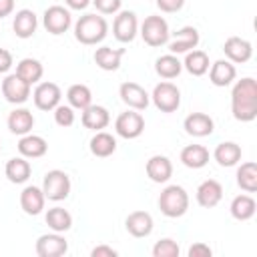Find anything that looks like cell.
I'll return each mask as SVG.
<instances>
[{
    "instance_id": "1",
    "label": "cell",
    "mask_w": 257,
    "mask_h": 257,
    "mask_svg": "<svg viewBox=\"0 0 257 257\" xmlns=\"http://www.w3.org/2000/svg\"><path fill=\"white\" fill-rule=\"evenodd\" d=\"M231 112L235 120L251 122L257 116V82L251 76H245L235 82L231 90Z\"/></svg>"
},
{
    "instance_id": "2",
    "label": "cell",
    "mask_w": 257,
    "mask_h": 257,
    "mask_svg": "<svg viewBox=\"0 0 257 257\" xmlns=\"http://www.w3.org/2000/svg\"><path fill=\"white\" fill-rule=\"evenodd\" d=\"M108 22L100 14H84L74 22V38L84 46H94L106 38Z\"/></svg>"
},
{
    "instance_id": "3",
    "label": "cell",
    "mask_w": 257,
    "mask_h": 257,
    "mask_svg": "<svg viewBox=\"0 0 257 257\" xmlns=\"http://www.w3.org/2000/svg\"><path fill=\"white\" fill-rule=\"evenodd\" d=\"M159 209L165 217L177 219L183 217L189 209V195L181 185H169L159 195Z\"/></svg>"
},
{
    "instance_id": "4",
    "label": "cell",
    "mask_w": 257,
    "mask_h": 257,
    "mask_svg": "<svg viewBox=\"0 0 257 257\" xmlns=\"http://www.w3.org/2000/svg\"><path fill=\"white\" fill-rule=\"evenodd\" d=\"M139 34H141V38L145 40V44H149V46H153V48L167 44L169 38H171L169 24H167V20H165L163 16H159V14L147 16V18L143 20V24H141V32H139Z\"/></svg>"
},
{
    "instance_id": "5",
    "label": "cell",
    "mask_w": 257,
    "mask_h": 257,
    "mask_svg": "<svg viewBox=\"0 0 257 257\" xmlns=\"http://www.w3.org/2000/svg\"><path fill=\"white\" fill-rule=\"evenodd\" d=\"M70 177L60 171V169H52L44 175V181H42V193L48 201H64L68 195H70Z\"/></svg>"
},
{
    "instance_id": "6",
    "label": "cell",
    "mask_w": 257,
    "mask_h": 257,
    "mask_svg": "<svg viewBox=\"0 0 257 257\" xmlns=\"http://www.w3.org/2000/svg\"><path fill=\"white\" fill-rule=\"evenodd\" d=\"M155 106L161 110V112H175L179 106H181V90L177 88V84L169 82V80H163L159 82L155 88H153V94H151Z\"/></svg>"
},
{
    "instance_id": "7",
    "label": "cell",
    "mask_w": 257,
    "mask_h": 257,
    "mask_svg": "<svg viewBox=\"0 0 257 257\" xmlns=\"http://www.w3.org/2000/svg\"><path fill=\"white\" fill-rule=\"evenodd\" d=\"M42 26L46 28L48 34L60 36L72 26V14L64 6H58V4L48 6L44 10V14H42Z\"/></svg>"
},
{
    "instance_id": "8",
    "label": "cell",
    "mask_w": 257,
    "mask_h": 257,
    "mask_svg": "<svg viewBox=\"0 0 257 257\" xmlns=\"http://www.w3.org/2000/svg\"><path fill=\"white\" fill-rule=\"evenodd\" d=\"M112 34L118 42H133L139 34V18L133 10H118L112 22Z\"/></svg>"
},
{
    "instance_id": "9",
    "label": "cell",
    "mask_w": 257,
    "mask_h": 257,
    "mask_svg": "<svg viewBox=\"0 0 257 257\" xmlns=\"http://www.w3.org/2000/svg\"><path fill=\"white\" fill-rule=\"evenodd\" d=\"M114 131L118 137L126 139V141H133V139H139L143 133H145V118L141 112L137 110H124L116 116L114 120Z\"/></svg>"
},
{
    "instance_id": "10",
    "label": "cell",
    "mask_w": 257,
    "mask_h": 257,
    "mask_svg": "<svg viewBox=\"0 0 257 257\" xmlns=\"http://www.w3.org/2000/svg\"><path fill=\"white\" fill-rule=\"evenodd\" d=\"M62 90L56 82H38V86L32 90V100L38 110H54L60 104Z\"/></svg>"
},
{
    "instance_id": "11",
    "label": "cell",
    "mask_w": 257,
    "mask_h": 257,
    "mask_svg": "<svg viewBox=\"0 0 257 257\" xmlns=\"http://www.w3.org/2000/svg\"><path fill=\"white\" fill-rule=\"evenodd\" d=\"M36 255L38 257H62L68 251V241L64 239L62 233H44L36 239Z\"/></svg>"
},
{
    "instance_id": "12",
    "label": "cell",
    "mask_w": 257,
    "mask_h": 257,
    "mask_svg": "<svg viewBox=\"0 0 257 257\" xmlns=\"http://www.w3.org/2000/svg\"><path fill=\"white\" fill-rule=\"evenodd\" d=\"M30 92H32V86L26 80H22L16 72L8 74L2 80V94L10 104H24L30 98Z\"/></svg>"
},
{
    "instance_id": "13",
    "label": "cell",
    "mask_w": 257,
    "mask_h": 257,
    "mask_svg": "<svg viewBox=\"0 0 257 257\" xmlns=\"http://www.w3.org/2000/svg\"><path fill=\"white\" fill-rule=\"evenodd\" d=\"M118 96H120V100H122L128 108H133V110H145V108L149 106V102H151V94H149L141 84L131 82V80H126V82L120 84Z\"/></svg>"
},
{
    "instance_id": "14",
    "label": "cell",
    "mask_w": 257,
    "mask_h": 257,
    "mask_svg": "<svg viewBox=\"0 0 257 257\" xmlns=\"http://www.w3.org/2000/svg\"><path fill=\"white\" fill-rule=\"evenodd\" d=\"M199 30L195 26H183L181 30L175 32V38L169 44V52L171 54H187L189 50H195L199 46Z\"/></svg>"
},
{
    "instance_id": "15",
    "label": "cell",
    "mask_w": 257,
    "mask_h": 257,
    "mask_svg": "<svg viewBox=\"0 0 257 257\" xmlns=\"http://www.w3.org/2000/svg\"><path fill=\"white\" fill-rule=\"evenodd\" d=\"M223 52L229 58V62L243 64L253 56V46L249 40H245L241 36H229L223 44Z\"/></svg>"
},
{
    "instance_id": "16",
    "label": "cell",
    "mask_w": 257,
    "mask_h": 257,
    "mask_svg": "<svg viewBox=\"0 0 257 257\" xmlns=\"http://www.w3.org/2000/svg\"><path fill=\"white\" fill-rule=\"evenodd\" d=\"M183 128L191 137H209L215 131V120L207 112H191L183 120Z\"/></svg>"
},
{
    "instance_id": "17",
    "label": "cell",
    "mask_w": 257,
    "mask_h": 257,
    "mask_svg": "<svg viewBox=\"0 0 257 257\" xmlns=\"http://www.w3.org/2000/svg\"><path fill=\"white\" fill-rule=\"evenodd\" d=\"M147 177L153 183H167L173 177V163L165 155H153L145 165Z\"/></svg>"
},
{
    "instance_id": "18",
    "label": "cell",
    "mask_w": 257,
    "mask_h": 257,
    "mask_svg": "<svg viewBox=\"0 0 257 257\" xmlns=\"http://www.w3.org/2000/svg\"><path fill=\"white\" fill-rule=\"evenodd\" d=\"M223 199V185L217 179H207L197 187V203L205 209H213Z\"/></svg>"
},
{
    "instance_id": "19",
    "label": "cell",
    "mask_w": 257,
    "mask_h": 257,
    "mask_svg": "<svg viewBox=\"0 0 257 257\" xmlns=\"http://www.w3.org/2000/svg\"><path fill=\"white\" fill-rule=\"evenodd\" d=\"M124 227L133 237L143 239V237H149L153 233L155 221H153L151 213H147V211H133V213H128Z\"/></svg>"
},
{
    "instance_id": "20",
    "label": "cell",
    "mask_w": 257,
    "mask_h": 257,
    "mask_svg": "<svg viewBox=\"0 0 257 257\" xmlns=\"http://www.w3.org/2000/svg\"><path fill=\"white\" fill-rule=\"evenodd\" d=\"M44 203H46V197L42 193V187H36V185H28L22 189L20 193V207L26 215H40L42 209H44Z\"/></svg>"
},
{
    "instance_id": "21",
    "label": "cell",
    "mask_w": 257,
    "mask_h": 257,
    "mask_svg": "<svg viewBox=\"0 0 257 257\" xmlns=\"http://www.w3.org/2000/svg\"><path fill=\"white\" fill-rule=\"evenodd\" d=\"M6 124H8V131L12 135H18V137H24L28 135L32 128H34V114L32 110L20 106V108H14L8 118H6Z\"/></svg>"
},
{
    "instance_id": "22",
    "label": "cell",
    "mask_w": 257,
    "mask_h": 257,
    "mask_svg": "<svg viewBox=\"0 0 257 257\" xmlns=\"http://www.w3.org/2000/svg\"><path fill=\"white\" fill-rule=\"evenodd\" d=\"M36 28H38V18H36V14H34L32 10L22 8V10H18V12L14 14L12 30H14V34H16L18 38L26 40V38L34 36Z\"/></svg>"
},
{
    "instance_id": "23",
    "label": "cell",
    "mask_w": 257,
    "mask_h": 257,
    "mask_svg": "<svg viewBox=\"0 0 257 257\" xmlns=\"http://www.w3.org/2000/svg\"><path fill=\"white\" fill-rule=\"evenodd\" d=\"M46 151H48V143L40 135L28 133V135L20 137V141H18V153L24 159H40L46 155Z\"/></svg>"
},
{
    "instance_id": "24",
    "label": "cell",
    "mask_w": 257,
    "mask_h": 257,
    "mask_svg": "<svg viewBox=\"0 0 257 257\" xmlns=\"http://www.w3.org/2000/svg\"><path fill=\"white\" fill-rule=\"evenodd\" d=\"M80 122L84 128H90V131H102L108 126L110 122V114L104 106L100 104H88L84 110H82V116H80Z\"/></svg>"
},
{
    "instance_id": "25",
    "label": "cell",
    "mask_w": 257,
    "mask_h": 257,
    "mask_svg": "<svg viewBox=\"0 0 257 257\" xmlns=\"http://www.w3.org/2000/svg\"><path fill=\"white\" fill-rule=\"evenodd\" d=\"M237 76V70H235V64L229 62V60H215L209 68V80L213 86H229Z\"/></svg>"
},
{
    "instance_id": "26",
    "label": "cell",
    "mask_w": 257,
    "mask_h": 257,
    "mask_svg": "<svg viewBox=\"0 0 257 257\" xmlns=\"http://www.w3.org/2000/svg\"><path fill=\"white\" fill-rule=\"evenodd\" d=\"M4 175H6V179H8L10 183H14V185H22V183H26V181L30 179V175H32V167H30V163H28L22 155H20V157H12V159L6 161Z\"/></svg>"
},
{
    "instance_id": "27",
    "label": "cell",
    "mask_w": 257,
    "mask_h": 257,
    "mask_svg": "<svg viewBox=\"0 0 257 257\" xmlns=\"http://www.w3.org/2000/svg\"><path fill=\"white\" fill-rule=\"evenodd\" d=\"M241 157H243V151H241V147H239L237 143H233V141H223V143H219V145L215 147V151H213V159H215L217 165H221V167H235V165L241 161Z\"/></svg>"
},
{
    "instance_id": "28",
    "label": "cell",
    "mask_w": 257,
    "mask_h": 257,
    "mask_svg": "<svg viewBox=\"0 0 257 257\" xmlns=\"http://www.w3.org/2000/svg\"><path fill=\"white\" fill-rule=\"evenodd\" d=\"M126 48H110V46H100L94 50V62L98 68L112 72L120 66V58L124 56Z\"/></svg>"
},
{
    "instance_id": "29",
    "label": "cell",
    "mask_w": 257,
    "mask_h": 257,
    "mask_svg": "<svg viewBox=\"0 0 257 257\" xmlns=\"http://www.w3.org/2000/svg\"><path fill=\"white\" fill-rule=\"evenodd\" d=\"M181 163L187 169H203L209 163V149L203 145H187L181 151Z\"/></svg>"
},
{
    "instance_id": "30",
    "label": "cell",
    "mask_w": 257,
    "mask_h": 257,
    "mask_svg": "<svg viewBox=\"0 0 257 257\" xmlns=\"http://www.w3.org/2000/svg\"><path fill=\"white\" fill-rule=\"evenodd\" d=\"M88 147H90V153H92L94 157L106 159V157H110V155L116 151V139H114L110 133L96 131V135L90 139Z\"/></svg>"
},
{
    "instance_id": "31",
    "label": "cell",
    "mask_w": 257,
    "mask_h": 257,
    "mask_svg": "<svg viewBox=\"0 0 257 257\" xmlns=\"http://www.w3.org/2000/svg\"><path fill=\"white\" fill-rule=\"evenodd\" d=\"M183 70V62L177 58V54H163L155 60V72L165 78V80H171V78H177Z\"/></svg>"
},
{
    "instance_id": "32",
    "label": "cell",
    "mask_w": 257,
    "mask_h": 257,
    "mask_svg": "<svg viewBox=\"0 0 257 257\" xmlns=\"http://www.w3.org/2000/svg\"><path fill=\"white\" fill-rule=\"evenodd\" d=\"M16 74L32 86V84L40 82V78H42V74H44V66H42L40 60L28 56V58H22V60L16 64Z\"/></svg>"
},
{
    "instance_id": "33",
    "label": "cell",
    "mask_w": 257,
    "mask_h": 257,
    "mask_svg": "<svg viewBox=\"0 0 257 257\" xmlns=\"http://www.w3.org/2000/svg\"><path fill=\"white\" fill-rule=\"evenodd\" d=\"M233 219L237 221H249L255 211H257V203L251 195H237L233 201H231V207H229Z\"/></svg>"
},
{
    "instance_id": "34",
    "label": "cell",
    "mask_w": 257,
    "mask_h": 257,
    "mask_svg": "<svg viewBox=\"0 0 257 257\" xmlns=\"http://www.w3.org/2000/svg\"><path fill=\"white\" fill-rule=\"evenodd\" d=\"M183 68L193 76H203L209 70V56L205 50H189L183 60Z\"/></svg>"
},
{
    "instance_id": "35",
    "label": "cell",
    "mask_w": 257,
    "mask_h": 257,
    "mask_svg": "<svg viewBox=\"0 0 257 257\" xmlns=\"http://www.w3.org/2000/svg\"><path fill=\"white\" fill-rule=\"evenodd\" d=\"M44 221H46V225H48L52 231H56V233H66V231L72 227V215H70L66 209H62V207H52V209H48L46 215H44Z\"/></svg>"
},
{
    "instance_id": "36",
    "label": "cell",
    "mask_w": 257,
    "mask_h": 257,
    "mask_svg": "<svg viewBox=\"0 0 257 257\" xmlns=\"http://www.w3.org/2000/svg\"><path fill=\"white\" fill-rule=\"evenodd\" d=\"M237 185L245 193H255L257 191V163L245 161L237 169Z\"/></svg>"
},
{
    "instance_id": "37",
    "label": "cell",
    "mask_w": 257,
    "mask_h": 257,
    "mask_svg": "<svg viewBox=\"0 0 257 257\" xmlns=\"http://www.w3.org/2000/svg\"><path fill=\"white\" fill-rule=\"evenodd\" d=\"M66 100L72 108L76 110H84L88 104H92V92L86 84H72L68 90H66Z\"/></svg>"
},
{
    "instance_id": "38",
    "label": "cell",
    "mask_w": 257,
    "mask_h": 257,
    "mask_svg": "<svg viewBox=\"0 0 257 257\" xmlns=\"http://www.w3.org/2000/svg\"><path fill=\"white\" fill-rule=\"evenodd\" d=\"M179 243L171 237H165L153 245V257H179Z\"/></svg>"
},
{
    "instance_id": "39",
    "label": "cell",
    "mask_w": 257,
    "mask_h": 257,
    "mask_svg": "<svg viewBox=\"0 0 257 257\" xmlns=\"http://www.w3.org/2000/svg\"><path fill=\"white\" fill-rule=\"evenodd\" d=\"M54 122L62 128H68L74 124V108L70 104H58L54 108Z\"/></svg>"
},
{
    "instance_id": "40",
    "label": "cell",
    "mask_w": 257,
    "mask_h": 257,
    "mask_svg": "<svg viewBox=\"0 0 257 257\" xmlns=\"http://www.w3.org/2000/svg\"><path fill=\"white\" fill-rule=\"evenodd\" d=\"M90 4H94L98 14H116L120 10L122 0H90Z\"/></svg>"
},
{
    "instance_id": "41",
    "label": "cell",
    "mask_w": 257,
    "mask_h": 257,
    "mask_svg": "<svg viewBox=\"0 0 257 257\" xmlns=\"http://www.w3.org/2000/svg\"><path fill=\"white\" fill-rule=\"evenodd\" d=\"M155 2H157V8L167 14H175L185 6V0H155Z\"/></svg>"
},
{
    "instance_id": "42",
    "label": "cell",
    "mask_w": 257,
    "mask_h": 257,
    "mask_svg": "<svg viewBox=\"0 0 257 257\" xmlns=\"http://www.w3.org/2000/svg\"><path fill=\"white\" fill-rule=\"evenodd\" d=\"M187 255H189V257H211L213 251H211V247H209L207 243H193V245L189 247Z\"/></svg>"
},
{
    "instance_id": "43",
    "label": "cell",
    "mask_w": 257,
    "mask_h": 257,
    "mask_svg": "<svg viewBox=\"0 0 257 257\" xmlns=\"http://www.w3.org/2000/svg\"><path fill=\"white\" fill-rule=\"evenodd\" d=\"M14 64V58H12V52L6 50V48H0V74H6Z\"/></svg>"
},
{
    "instance_id": "44",
    "label": "cell",
    "mask_w": 257,
    "mask_h": 257,
    "mask_svg": "<svg viewBox=\"0 0 257 257\" xmlns=\"http://www.w3.org/2000/svg\"><path fill=\"white\" fill-rule=\"evenodd\" d=\"M118 251L108 247V245H96L92 251H90V257H116Z\"/></svg>"
},
{
    "instance_id": "45",
    "label": "cell",
    "mask_w": 257,
    "mask_h": 257,
    "mask_svg": "<svg viewBox=\"0 0 257 257\" xmlns=\"http://www.w3.org/2000/svg\"><path fill=\"white\" fill-rule=\"evenodd\" d=\"M14 12V0H0V18H6Z\"/></svg>"
},
{
    "instance_id": "46",
    "label": "cell",
    "mask_w": 257,
    "mask_h": 257,
    "mask_svg": "<svg viewBox=\"0 0 257 257\" xmlns=\"http://www.w3.org/2000/svg\"><path fill=\"white\" fill-rule=\"evenodd\" d=\"M64 4L68 6V10H84L88 8L90 0H64Z\"/></svg>"
},
{
    "instance_id": "47",
    "label": "cell",
    "mask_w": 257,
    "mask_h": 257,
    "mask_svg": "<svg viewBox=\"0 0 257 257\" xmlns=\"http://www.w3.org/2000/svg\"><path fill=\"white\" fill-rule=\"evenodd\" d=\"M0 151H2V145H0Z\"/></svg>"
}]
</instances>
